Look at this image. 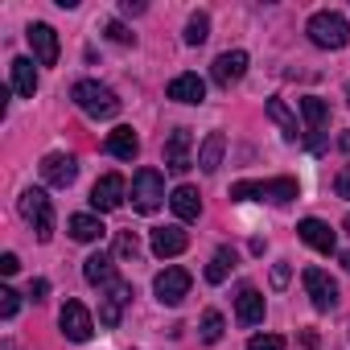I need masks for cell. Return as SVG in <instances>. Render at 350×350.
I'll return each instance as SVG.
<instances>
[{"label":"cell","mask_w":350,"mask_h":350,"mask_svg":"<svg viewBox=\"0 0 350 350\" xmlns=\"http://www.w3.org/2000/svg\"><path fill=\"white\" fill-rule=\"evenodd\" d=\"M231 198H235V202H276V206H284V202L301 198V186H297V178H272V182H235V186H231Z\"/></svg>","instance_id":"cell-1"},{"label":"cell","mask_w":350,"mask_h":350,"mask_svg":"<svg viewBox=\"0 0 350 350\" xmlns=\"http://www.w3.org/2000/svg\"><path fill=\"white\" fill-rule=\"evenodd\" d=\"M70 99H75V103H79V111H87L91 120H111V116L120 111L116 91H111V87H103V83H95V79L75 83V87H70Z\"/></svg>","instance_id":"cell-2"},{"label":"cell","mask_w":350,"mask_h":350,"mask_svg":"<svg viewBox=\"0 0 350 350\" xmlns=\"http://www.w3.org/2000/svg\"><path fill=\"white\" fill-rule=\"evenodd\" d=\"M305 33H309V42L321 46V50H342V46L350 42V21H346L342 13H334V9H321V13L309 17Z\"/></svg>","instance_id":"cell-3"},{"label":"cell","mask_w":350,"mask_h":350,"mask_svg":"<svg viewBox=\"0 0 350 350\" xmlns=\"http://www.w3.org/2000/svg\"><path fill=\"white\" fill-rule=\"evenodd\" d=\"M21 215L33 223L38 243H50L54 239V202L46 198V190H25L21 194Z\"/></svg>","instance_id":"cell-4"},{"label":"cell","mask_w":350,"mask_h":350,"mask_svg":"<svg viewBox=\"0 0 350 350\" xmlns=\"http://www.w3.org/2000/svg\"><path fill=\"white\" fill-rule=\"evenodd\" d=\"M161 202H165V178L157 169H140L132 178V206L140 215H152V211H161Z\"/></svg>","instance_id":"cell-5"},{"label":"cell","mask_w":350,"mask_h":350,"mask_svg":"<svg viewBox=\"0 0 350 350\" xmlns=\"http://www.w3.org/2000/svg\"><path fill=\"white\" fill-rule=\"evenodd\" d=\"M132 305V284L128 280H111L107 288H103V297H99V325H107V329H116L120 321H124V309Z\"/></svg>","instance_id":"cell-6"},{"label":"cell","mask_w":350,"mask_h":350,"mask_svg":"<svg viewBox=\"0 0 350 350\" xmlns=\"http://www.w3.org/2000/svg\"><path fill=\"white\" fill-rule=\"evenodd\" d=\"M190 284H194V276H190L186 268H165V272H157L152 293H157L161 305H182L186 293H190Z\"/></svg>","instance_id":"cell-7"},{"label":"cell","mask_w":350,"mask_h":350,"mask_svg":"<svg viewBox=\"0 0 350 350\" xmlns=\"http://www.w3.org/2000/svg\"><path fill=\"white\" fill-rule=\"evenodd\" d=\"M301 284H305V293H309L313 309L329 313V309L338 305V284L329 280V272H321V268H305V272H301Z\"/></svg>","instance_id":"cell-8"},{"label":"cell","mask_w":350,"mask_h":350,"mask_svg":"<svg viewBox=\"0 0 350 350\" xmlns=\"http://www.w3.org/2000/svg\"><path fill=\"white\" fill-rule=\"evenodd\" d=\"M58 325H62V334H66L70 342H87V338L95 334L91 309H87L83 301H66V305H62V313H58Z\"/></svg>","instance_id":"cell-9"},{"label":"cell","mask_w":350,"mask_h":350,"mask_svg":"<svg viewBox=\"0 0 350 350\" xmlns=\"http://www.w3.org/2000/svg\"><path fill=\"white\" fill-rule=\"evenodd\" d=\"M190 148H194V132H190V128H173V132H169V140H165V169L186 173V169L194 165Z\"/></svg>","instance_id":"cell-10"},{"label":"cell","mask_w":350,"mask_h":350,"mask_svg":"<svg viewBox=\"0 0 350 350\" xmlns=\"http://www.w3.org/2000/svg\"><path fill=\"white\" fill-rule=\"evenodd\" d=\"M75 178H79V161H75V157H66V152H50V157L42 161V182H46V186L66 190Z\"/></svg>","instance_id":"cell-11"},{"label":"cell","mask_w":350,"mask_h":350,"mask_svg":"<svg viewBox=\"0 0 350 350\" xmlns=\"http://www.w3.org/2000/svg\"><path fill=\"white\" fill-rule=\"evenodd\" d=\"M124 194H128V182L120 178V173H103V178L95 182V190H91V206L95 211H116L124 202Z\"/></svg>","instance_id":"cell-12"},{"label":"cell","mask_w":350,"mask_h":350,"mask_svg":"<svg viewBox=\"0 0 350 350\" xmlns=\"http://www.w3.org/2000/svg\"><path fill=\"white\" fill-rule=\"evenodd\" d=\"M243 75H247V54H243V50H227V54H219L215 66H211V79H215L219 87H231V83H239Z\"/></svg>","instance_id":"cell-13"},{"label":"cell","mask_w":350,"mask_h":350,"mask_svg":"<svg viewBox=\"0 0 350 350\" xmlns=\"http://www.w3.org/2000/svg\"><path fill=\"white\" fill-rule=\"evenodd\" d=\"M297 235H301V243H309V247L321 252V256H334V247H338L329 223H321V219H301V223H297Z\"/></svg>","instance_id":"cell-14"},{"label":"cell","mask_w":350,"mask_h":350,"mask_svg":"<svg viewBox=\"0 0 350 350\" xmlns=\"http://www.w3.org/2000/svg\"><path fill=\"white\" fill-rule=\"evenodd\" d=\"M25 38H29V50H33V58H38L42 66H54V62H58V33H54L50 25L38 21V25H29Z\"/></svg>","instance_id":"cell-15"},{"label":"cell","mask_w":350,"mask_h":350,"mask_svg":"<svg viewBox=\"0 0 350 350\" xmlns=\"http://www.w3.org/2000/svg\"><path fill=\"white\" fill-rule=\"evenodd\" d=\"M186 247H190V235H186L182 227H157V231H152V252H157L161 260L182 256Z\"/></svg>","instance_id":"cell-16"},{"label":"cell","mask_w":350,"mask_h":350,"mask_svg":"<svg viewBox=\"0 0 350 350\" xmlns=\"http://www.w3.org/2000/svg\"><path fill=\"white\" fill-rule=\"evenodd\" d=\"M165 95H169L173 103H202V99H206V83H202L198 75H178V79L165 87Z\"/></svg>","instance_id":"cell-17"},{"label":"cell","mask_w":350,"mask_h":350,"mask_svg":"<svg viewBox=\"0 0 350 350\" xmlns=\"http://www.w3.org/2000/svg\"><path fill=\"white\" fill-rule=\"evenodd\" d=\"M235 317H239L243 325H260V321H264V293L252 288V284H243L239 297H235Z\"/></svg>","instance_id":"cell-18"},{"label":"cell","mask_w":350,"mask_h":350,"mask_svg":"<svg viewBox=\"0 0 350 350\" xmlns=\"http://www.w3.org/2000/svg\"><path fill=\"white\" fill-rule=\"evenodd\" d=\"M169 206H173V215H178L182 223H194L202 215V198H198L194 186H178V190L169 194Z\"/></svg>","instance_id":"cell-19"},{"label":"cell","mask_w":350,"mask_h":350,"mask_svg":"<svg viewBox=\"0 0 350 350\" xmlns=\"http://www.w3.org/2000/svg\"><path fill=\"white\" fill-rule=\"evenodd\" d=\"M9 75H13V91H17V95H25V99H33V91H38V70H33V58H13Z\"/></svg>","instance_id":"cell-20"},{"label":"cell","mask_w":350,"mask_h":350,"mask_svg":"<svg viewBox=\"0 0 350 350\" xmlns=\"http://www.w3.org/2000/svg\"><path fill=\"white\" fill-rule=\"evenodd\" d=\"M223 152H227V136H223V132H211V136L198 144V165H202V173H215V169L223 165Z\"/></svg>","instance_id":"cell-21"},{"label":"cell","mask_w":350,"mask_h":350,"mask_svg":"<svg viewBox=\"0 0 350 350\" xmlns=\"http://www.w3.org/2000/svg\"><path fill=\"white\" fill-rule=\"evenodd\" d=\"M83 276H87L91 284H103V288H107V284L116 280V260L103 256V252H95V256L83 260Z\"/></svg>","instance_id":"cell-22"},{"label":"cell","mask_w":350,"mask_h":350,"mask_svg":"<svg viewBox=\"0 0 350 350\" xmlns=\"http://www.w3.org/2000/svg\"><path fill=\"white\" fill-rule=\"evenodd\" d=\"M107 152H111L116 161H132V157L140 152L136 132H132V128H116V132H107Z\"/></svg>","instance_id":"cell-23"},{"label":"cell","mask_w":350,"mask_h":350,"mask_svg":"<svg viewBox=\"0 0 350 350\" xmlns=\"http://www.w3.org/2000/svg\"><path fill=\"white\" fill-rule=\"evenodd\" d=\"M70 239H79V243H95V239H103L107 235V227L95 219V215H70Z\"/></svg>","instance_id":"cell-24"},{"label":"cell","mask_w":350,"mask_h":350,"mask_svg":"<svg viewBox=\"0 0 350 350\" xmlns=\"http://www.w3.org/2000/svg\"><path fill=\"white\" fill-rule=\"evenodd\" d=\"M301 116H305V128H309V132H321V128L329 124V103L317 99V95H305V99H301Z\"/></svg>","instance_id":"cell-25"},{"label":"cell","mask_w":350,"mask_h":350,"mask_svg":"<svg viewBox=\"0 0 350 350\" xmlns=\"http://www.w3.org/2000/svg\"><path fill=\"white\" fill-rule=\"evenodd\" d=\"M235 264H239V256H235L231 247H219V252L211 256V264H206V280H211V284H223V280L235 272Z\"/></svg>","instance_id":"cell-26"},{"label":"cell","mask_w":350,"mask_h":350,"mask_svg":"<svg viewBox=\"0 0 350 350\" xmlns=\"http://www.w3.org/2000/svg\"><path fill=\"white\" fill-rule=\"evenodd\" d=\"M264 107H268V116L280 124V132H284L288 140H297V136H301V128H297V116L288 111V103H284V99H268Z\"/></svg>","instance_id":"cell-27"},{"label":"cell","mask_w":350,"mask_h":350,"mask_svg":"<svg viewBox=\"0 0 350 350\" xmlns=\"http://www.w3.org/2000/svg\"><path fill=\"white\" fill-rule=\"evenodd\" d=\"M206 38H211V17L206 13H194L186 21V46H202Z\"/></svg>","instance_id":"cell-28"},{"label":"cell","mask_w":350,"mask_h":350,"mask_svg":"<svg viewBox=\"0 0 350 350\" xmlns=\"http://www.w3.org/2000/svg\"><path fill=\"white\" fill-rule=\"evenodd\" d=\"M223 329H227L223 313H215V309H211V313H202V342H211V346H215V342L223 338Z\"/></svg>","instance_id":"cell-29"},{"label":"cell","mask_w":350,"mask_h":350,"mask_svg":"<svg viewBox=\"0 0 350 350\" xmlns=\"http://www.w3.org/2000/svg\"><path fill=\"white\" fill-rule=\"evenodd\" d=\"M116 256L136 264V260H140V239H136L132 231H120V239H116Z\"/></svg>","instance_id":"cell-30"},{"label":"cell","mask_w":350,"mask_h":350,"mask_svg":"<svg viewBox=\"0 0 350 350\" xmlns=\"http://www.w3.org/2000/svg\"><path fill=\"white\" fill-rule=\"evenodd\" d=\"M17 309H21V293L17 288H0V317H17Z\"/></svg>","instance_id":"cell-31"},{"label":"cell","mask_w":350,"mask_h":350,"mask_svg":"<svg viewBox=\"0 0 350 350\" xmlns=\"http://www.w3.org/2000/svg\"><path fill=\"white\" fill-rule=\"evenodd\" d=\"M247 350H284V338L280 334H252Z\"/></svg>","instance_id":"cell-32"},{"label":"cell","mask_w":350,"mask_h":350,"mask_svg":"<svg viewBox=\"0 0 350 350\" xmlns=\"http://www.w3.org/2000/svg\"><path fill=\"white\" fill-rule=\"evenodd\" d=\"M103 33H107L111 42H120V46H132V42H136V33H128V25H120V21H107Z\"/></svg>","instance_id":"cell-33"},{"label":"cell","mask_w":350,"mask_h":350,"mask_svg":"<svg viewBox=\"0 0 350 350\" xmlns=\"http://www.w3.org/2000/svg\"><path fill=\"white\" fill-rule=\"evenodd\" d=\"M334 186H338V198H350V165L338 169V182Z\"/></svg>","instance_id":"cell-34"},{"label":"cell","mask_w":350,"mask_h":350,"mask_svg":"<svg viewBox=\"0 0 350 350\" xmlns=\"http://www.w3.org/2000/svg\"><path fill=\"white\" fill-rule=\"evenodd\" d=\"M284 284H288V264L280 260V264L272 268V288H284Z\"/></svg>","instance_id":"cell-35"},{"label":"cell","mask_w":350,"mask_h":350,"mask_svg":"<svg viewBox=\"0 0 350 350\" xmlns=\"http://www.w3.org/2000/svg\"><path fill=\"white\" fill-rule=\"evenodd\" d=\"M17 268H21V260H17L13 252H5V256H0V272H5V276H13Z\"/></svg>","instance_id":"cell-36"},{"label":"cell","mask_w":350,"mask_h":350,"mask_svg":"<svg viewBox=\"0 0 350 350\" xmlns=\"http://www.w3.org/2000/svg\"><path fill=\"white\" fill-rule=\"evenodd\" d=\"M46 293H50V280H33V284H29V297H33V301H46Z\"/></svg>","instance_id":"cell-37"},{"label":"cell","mask_w":350,"mask_h":350,"mask_svg":"<svg viewBox=\"0 0 350 350\" xmlns=\"http://www.w3.org/2000/svg\"><path fill=\"white\" fill-rule=\"evenodd\" d=\"M120 9H124V13H144V5H140V0H124Z\"/></svg>","instance_id":"cell-38"},{"label":"cell","mask_w":350,"mask_h":350,"mask_svg":"<svg viewBox=\"0 0 350 350\" xmlns=\"http://www.w3.org/2000/svg\"><path fill=\"white\" fill-rule=\"evenodd\" d=\"M338 148H342V152H350V132H342V136H338Z\"/></svg>","instance_id":"cell-39"},{"label":"cell","mask_w":350,"mask_h":350,"mask_svg":"<svg viewBox=\"0 0 350 350\" xmlns=\"http://www.w3.org/2000/svg\"><path fill=\"white\" fill-rule=\"evenodd\" d=\"M342 268H346V272H350V252H342Z\"/></svg>","instance_id":"cell-40"},{"label":"cell","mask_w":350,"mask_h":350,"mask_svg":"<svg viewBox=\"0 0 350 350\" xmlns=\"http://www.w3.org/2000/svg\"><path fill=\"white\" fill-rule=\"evenodd\" d=\"M0 350H21V346H17V342H5V346H0Z\"/></svg>","instance_id":"cell-41"},{"label":"cell","mask_w":350,"mask_h":350,"mask_svg":"<svg viewBox=\"0 0 350 350\" xmlns=\"http://www.w3.org/2000/svg\"><path fill=\"white\" fill-rule=\"evenodd\" d=\"M346 235H350V215H346Z\"/></svg>","instance_id":"cell-42"},{"label":"cell","mask_w":350,"mask_h":350,"mask_svg":"<svg viewBox=\"0 0 350 350\" xmlns=\"http://www.w3.org/2000/svg\"><path fill=\"white\" fill-rule=\"evenodd\" d=\"M346 99H350V87H346Z\"/></svg>","instance_id":"cell-43"}]
</instances>
